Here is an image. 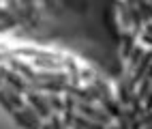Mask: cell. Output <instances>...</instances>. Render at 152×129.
<instances>
[{"instance_id":"obj_10","label":"cell","mask_w":152,"mask_h":129,"mask_svg":"<svg viewBox=\"0 0 152 129\" xmlns=\"http://www.w3.org/2000/svg\"><path fill=\"white\" fill-rule=\"evenodd\" d=\"M11 116H13L15 125H17V127H22V129H41V127H37L34 123H30L28 118L24 116V112H19V110H15V112H13Z\"/></svg>"},{"instance_id":"obj_18","label":"cell","mask_w":152,"mask_h":129,"mask_svg":"<svg viewBox=\"0 0 152 129\" xmlns=\"http://www.w3.org/2000/svg\"><path fill=\"white\" fill-rule=\"evenodd\" d=\"M141 103H146V105H144V110H146V112H150V110H152V91L146 95V99H144Z\"/></svg>"},{"instance_id":"obj_17","label":"cell","mask_w":152,"mask_h":129,"mask_svg":"<svg viewBox=\"0 0 152 129\" xmlns=\"http://www.w3.org/2000/svg\"><path fill=\"white\" fill-rule=\"evenodd\" d=\"M139 125H141V129L148 127V125H152V110H150V112H146L144 116H139Z\"/></svg>"},{"instance_id":"obj_4","label":"cell","mask_w":152,"mask_h":129,"mask_svg":"<svg viewBox=\"0 0 152 129\" xmlns=\"http://www.w3.org/2000/svg\"><path fill=\"white\" fill-rule=\"evenodd\" d=\"M126 9H129V15H131V24H133L135 32H139L144 28V15L139 13V9L135 4V0H126Z\"/></svg>"},{"instance_id":"obj_13","label":"cell","mask_w":152,"mask_h":129,"mask_svg":"<svg viewBox=\"0 0 152 129\" xmlns=\"http://www.w3.org/2000/svg\"><path fill=\"white\" fill-rule=\"evenodd\" d=\"M141 84H139V91L135 93V97L139 99V101H144V99H146V95L152 91V80H150V77H144V80H139Z\"/></svg>"},{"instance_id":"obj_22","label":"cell","mask_w":152,"mask_h":129,"mask_svg":"<svg viewBox=\"0 0 152 129\" xmlns=\"http://www.w3.org/2000/svg\"><path fill=\"white\" fill-rule=\"evenodd\" d=\"M41 129H49V125H45V127H41Z\"/></svg>"},{"instance_id":"obj_11","label":"cell","mask_w":152,"mask_h":129,"mask_svg":"<svg viewBox=\"0 0 152 129\" xmlns=\"http://www.w3.org/2000/svg\"><path fill=\"white\" fill-rule=\"evenodd\" d=\"M144 52H146V49L144 47H133V52H131V56L126 58V60H129V69H126V71H133V69L137 67V63L141 60V56H144Z\"/></svg>"},{"instance_id":"obj_15","label":"cell","mask_w":152,"mask_h":129,"mask_svg":"<svg viewBox=\"0 0 152 129\" xmlns=\"http://www.w3.org/2000/svg\"><path fill=\"white\" fill-rule=\"evenodd\" d=\"M0 105H2V108H4V110H7L9 114H13V112H15V108H13V103L9 101V97L4 95V91H2V88H0Z\"/></svg>"},{"instance_id":"obj_16","label":"cell","mask_w":152,"mask_h":129,"mask_svg":"<svg viewBox=\"0 0 152 129\" xmlns=\"http://www.w3.org/2000/svg\"><path fill=\"white\" fill-rule=\"evenodd\" d=\"M118 9H120V13H122V24H124V26H129V24H131V15H129V9H126V4H122V2H120V4H118Z\"/></svg>"},{"instance_id":"obj_5","label":"cell","mask_w":152,"mask_h":129,"mask_svg":"<svg viewBox=\"0 0 152 129\" xmlns=\"http://www.w3.org/2000/svg\"><path fill=\"white\" fill-rule=\"evenodd\" d=\"M118 99H120V103L126 105L131 101V88H129V77L122 75V80H120L118 84Z\"/></svg>"},{"instance_id":"obj_14","label":"cell","mask_w":152,"mask_h":129,"mask_svg":"<svg viewBox=\"0 0 152 129\" xmlns=\"http://www.w3.org/2000/svg\"><path fill=\"white\" fill-rule=\"evenodd\" d=\"M135 4H137V9H139V13L144 15V19H146V17L152 19V2H150V0H135Z\"/></svg>"},{"instance_id":"obj_21","label":"cell","mask_w":152,"mask_h":129,"mask_svg":"<svg viewBox=\"0 0 152 129\" xmlns=\"http://www.w3.org/2000/svg\"><path fill=\"white\" fill-rule=\"evenodd\" d=\"M144 129H152V125H148V127H144Z\"/></svg>"},{"instance_id":"obj_2","label":"cell","mask_w":152,"mask_h":129,"mask_svg":"<svg viewBox=\"0 0 152 129\" xmlns=\"http://www.w3.org/2000/svg\"><path fill=\"white\" fill-rule=\"evenodd\" d=\"M26 97H28V103L34 108L37 114L41 116V118H49V116H52V108L47 105L45 97H41V95L34 93V91H28V93H26Z\"/></svg>"},{"instance_id":"obj_8","label":"cell","mask_w":152,"mask_h":129,"mask_svg":"<svg viewBox=\"0 0 152 129\" xmlns=\"http://www.w3.org/2000/svg\"><path fill=\"white\" fill-rule=\"evenodd\" d=\"M19 112H24V116L28 118L30 123H34L37 127H41V121H43V118H41V116L37 114V110H34V108L30 105V103H24L22 108H19Z\"/></svg>"},{"instance_id":"obj_20","label":"cell","mask_w":152,"mask_h":129,"mask_svg":"<svg viewBox=\"0 0 152 129\" xmlns=\"http://www.w3.org/2000/svg\"><path fill=\"white\" fill-rule=\"evenodd\" d=\"M73 129H82V127H77V125H73Z\"/></svg>"},{"instance_id":"obj_19","label":"cell","mask_w":152,"mask_h":129,"mask_svg":"<svg viewBox=\"0 0 152 129\" xmlns=\"http://www.w3.org/2000/svg\"><path fill=\"white\" fill-rule=\"evenodd\" d=\"M141 39H144V43H148V45H152V35H141Z\"/></svg>"},{"instance_id":"obj_12","label":"cell","mask_w":152,"mask_h":129,"mask_svg":"<svg viewBox=\"0 0 152 129\" xmlns=\"http://www.w3.org/2000/svg\"><path fill=\"white\" fill-rule=\"evenodd\" d=\"M45 101H47V105L52 108V112H62V99L58 97V93H49L47 97H45Z\"/></svg>"},{"instance_id":"obj_9","label":"cell","mask_w":152,"mask_h":129,"mask_svg":"<svg viewBox=\"0 0 152 129\" xmlns=\"http://www.w3.org/2000/svg\"><path fill=\"white\" fill-rule=\"evenodd\" d=\"M73 125L82 127V129H107V127L99 125V123H94V121H90V118H86V116H82V114H75V121H73Z\"/></svg>"},{"instance_id":"obj_3","label":"cell","mask_w":152,"mask_h":129,"mask_svg":"<svg viewBox=\"0 0 152 129\" xmlns=\"http://www.w3.org/2000/svg\"><path fill=\"white\" fill-rule=\"evenodd\" d=\"M66 82H39L34 80V86L32 91L39 93V91H47V93H66Z\"/></svg>"},{"instance_id":"obj_6","label":"cell","mask_w":152,"mask_h":129,"mask_svg":"<svg viewBox=\"0 0 152 129\" xmlns=\"http://www.w3.org/2000/svg\"><path fill=\"white\" fill-rule=\"evenodd\" d=\"M2 91H4V95L9 97V101L13 103V108H15V110H19V108H22V105L26 103L24 99H22V93H17V91H13L11 86H2Z\"/></svg>"},{"instance_id":"obj_7","label":"cell","mask_w":152,"mask_h":129,"mask_svg":"<svg viewBox=\"0 0 152 129\" xmlns=\"http://www.w3.org/2000/svg\"><path fill=\"white\" fill-rule=\"evenodd\" d=\"M133 47H135V35L133 32H124L122 35V58H124V60L131 56Z\"/></svg>"},{"instance_id":"obj_1","label":"cell","mask_w":152,"mask_h":129,"mask_svg":"<svg viewBox=\"0 0 152 129\" xmlns=\"http://www.w3.org/2000/svg\"><path fill=\"white\" fill-rule=\"evenodd\" d=\"M75 110H79V114L82 116H86V118H90V121H94V123H99V125H109L111 123V116L105 112V110H96V108H92L88 101H77L75 103Z\"/></svg>"}]
</instances>
